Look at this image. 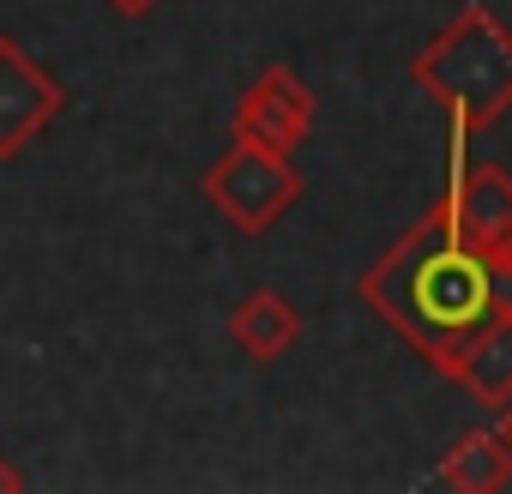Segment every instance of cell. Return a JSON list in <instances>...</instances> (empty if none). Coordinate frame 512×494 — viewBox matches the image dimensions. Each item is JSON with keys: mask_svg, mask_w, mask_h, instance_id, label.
<instances>
[{"mask_svg": "<svg viewBox=\"0 0 512 494\" xmlns=\"http://www.w3.org/2000/svg\"><path fill=\"white\" fill-rule=\"evenodd\" d=\"M199 187H205L211 211H223V223L241 229V235H266V229H278L284 211H296L302 193H308L302 169H296L284 151L247 145V139H235V145L205 169Z\"/></svg>", "mask_w": 512, "mask_h": 494, "instance_id": "obj_3", "label": "cell"}, {"mask_svg": "<svg viewBox=\"0 0 512 494\" xmlns=\"http://www.w3.org/2000/svg\"><path fill=\"white\" fill-rule=\"evenodd\" d=\"M410 79L452 115V133H488L512 109V31L488 7H464L446 19L428 49L410 61Z\"/></svg>", "mask_w": 512, "mask_h": 494, "instance_id": "obj_2", "label": "cell"}, {"mask_svg": "<svg viewBox=\"0 0 512 494\" xmlns=\"http://www.w3.org/2000/svg\"><path fill=\"white\" fill-rule=\"evenodd\" d=\"M494 434L506 440V452H512V398H500L494 404Z\"/></svg>", "mask_w": 512, "mask_h": 494, "instance_id": "obj_9", "label": "cell"}, {"mask_svg": "<svg viewBox=\"0 0 512 494\" xmlns=\"http://www.w3.org/2000/svg\"><path fill=\"white\" fill-rule=\"evenodd\" d=\"M7 488H25V470H19L7 452H0V494H7Z\"/></svg>", "mask_w": 512, "mask_h": 494, "instance_id": "obj_11", "label": "cell"}, {"mask_svg": "<svg viewBox=\"0 0 512 494\" xmlns=\"http://www.w3.org/2000/svg\"><path fill=\"white\" fill-rule=\"evenodd\" d=\"M229 338L247 362H284L302 338V308L284 290H247L229 308Z\"/></svg>", "mask_w": 512, "mask_h": 494, "instance_id": "obj_6", "label": "cell"}, {"mask_svg": "<svg viewBox=\"0 0 512 494\" xmlns=\"http://www.w3.org/2000/svg\"><path fill=\"white\" fill-rule=\"evenodd\" d=\"M356 290L428 368L446 374L470 332L512 314V254L470 235L452 193H440L362 272Z\"/></svg>", "mask_w": 512, "mask_h": 494, "instance_id": "obj_1", "label": "cell"}, {"mask_svg": "<svg viewBox=\"0 0 512 494\" xmlns=\"http://www.w3.org/2000/svg\"><path fill=\"white\" fill-rule=\"evenodd\" d=\"M440 482L446 488H464V494H494L512 482V452L494 428H470L452 440V452L440 458Z\"/></svg>", "mask_w": 512, "mask_h": 494, "instance_id": "obj_8", "label": "cell"}, {"mask_svg": "<svg viewBox=\"0 0 512 494\" xmlns=\"http://www.w3.org/2000/svg\"><path fill=\"white\" fill-rule=\"evenodd\" d=\"M446 374H452L470 398H482V404L512 398V314H506V320H488L482 332H470V338L458 344V356L446 362Z\"/></svg>", "mask_w": 512, "mask_h": 494, "instance_id": "obj_7", "label": "cell"}, {"mask_svg": "<svg viewBox=\"0 0 512 494\" xmlns=\"http://www.w3.org/2000/svg\"><path fill=\"white\" fill-rule=\"evenodd\" d=\"M314 115H320V97L308 79H296V67H266L241 91V109H235V139L247 145H266V151H284L296 157L314 133Z\"/></svg>", "mask_w": 512, "mask_h": 494, "instance_id": "obj_5", "label": "cell"}, {"mask_svg": "<svg viewBox=\"0 0 512 494\" xmlns=\"http://www.w3.org/2000/svg\"><path fill=\"white\" fill-rule=\"evenodd\" d=\"M67 109L61 79L19 43L0 37V163H13L19 151L37 145V133Z\"/></svg>", "mask_w": 512, "mask_h": 494, "instance_id": "obj_4", "label": "cell"}, {"mask_svg": "<svg viewBox=\"0 0 512 494\" xmlns=\"http://www.w3.org/2000/svg\"><path fill=\"white\" fill-rule=\"evenodd\" d=\"M103 7H115L121 19H145V13L157 7V0H103Z\"/></svg>", "mask_w": 512, "mask_h": 494, "instance_id": "obj_10", "label": "cell"}]
</instances>
